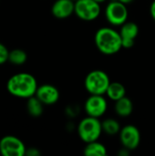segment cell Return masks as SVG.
Segmentation results:
<instances>
[{"mask_svg": "<svg viewBox=\"0 0 155 156\" xmlns=\"http://www.w3.org/2000/svg\"><path fill=\"white\" fill-rule=\"evenodd\" d=\"M36 78L29 73L20 72L13 75L6 83L7 91L14 97L28 99L35 96L37 90Z\"/></svg>", "mask_w": 155, "mask_h": 156, "instance_id": "obj_1", "label": "cell"}, {"mask_svg": "<svg viewBox=\"0 0 155 156\" xmlns=\"http://www.w3.org/2000/svg\"><path fill=\"white\" fill-rule=\"evenodd\" d=\"M95 44L104 55H114L122 48L120 32L111 27H100L95 34Z\"/></svg>", "mask_w": 155, "mask_h": 156, "instance_id": "obj_2", "label": "cell"}, {"mask_svg": "<svg viewBox=\"0 0 155 156\" xmlns=\"http://www.w3.org/2000/svg\"><path fill=\"white\" fill-rule=\"evenodd\" d=\"M110 83L111 80L106 72L95 69L86 76L84 86L90 95H105Z\"/></svg>", "mask_w": 155, "mask_h": 156, "instance_id": "obj_3", "label": "cell"}, {"mask_svg": "<svg viewBox=\"0 0 155 156\" xmlns=\"http://www.w3.org/2000/svg\"><path fill=\"white\" fill-rule=\"evenodd\" d=\"M102 132L101 122L99 118L88 116L78 125V134L85 144L98 141Z\"/></svg>", "mask_w": 155, "mask_h": 156, "instance_id": "obj_4", "label": "cell"}, {"mask_svg": "<svg viewBox=\"0 0 155 156\" xmlns=\"http://www.w3.org/2000/svg\"><path fill=\"white\" fill-rule=\"evenodd\" d=\"M127 5L115 0L109 3L105 8V16L107 21L112 26H122L128 19Z\"/></svg>", "mask_w": 155, "mask_h": 156, "instance_id": "obj_5", "label": "cell"}, {"mask_svg": "<svg viewBox=\"0 0 155 156\" xmlns=\"http://www.w3.org/2000/svg\"><path fill=\"white\" fill-rule=\"evenodd\" d=\"M74 13L83 21H93L100 14V4L95 0H77Z\"/></svg>", "mask_w": 155, "mask_h": 156, "instance_id": "obj_6", "label": "cell"}, {"mask_svg": "<svg viewBox=\"0 0 155 156\" xmlns=\"http://www.w3.org/2000/svg\"><path fill=\"white\" fill-rule=\"evenodd\" d=\"M26 147L17 137L6 135L0 140V154L3 156L26 155Z\"/></svg>", "mask_w": 155, "mask_h": 156, "instance_id": "obj_7", "label": "cell"}, {"mask_svg": "<svg viewBox=\"0 0 155 156\" xmlns=\"http://www.w3.org/2000/svg\"><path fill=\"white\" fill-rule=\"evenodd\" d=\"M119 135L122 145L129 151L135 150L140 145L141 133L139 129L132 124H128L122 127Z\"/></svg>", "mask_w": 155, "mask_h": 156, "instance_id": "obj_8", "label": "cell"}, {"mask_svg": "<svg viewBox=\"0 0 155 156\" xmlns=\"http://www.w3.org/2000/svg\"><path fill=\"white\" fill-rule=\"evenodd\" d=\"M108 103L103 95H90L84 104V110L88 116L100 118L107 111Z\"/></svg>", "mask_w": 155, "mask_h": 156, "instance_id": "obj_9", "label": "cell"}, {"mask_svg": "<svg viewBox=\"0 0 155 156\" xmlns=\"http://www.w3.org/2000/svg\"><path fill=\"white\" fill-rule=\"evenodd\" d=\"M139 34V27L134 22H125L121 26L120 35L122 37V48H132Z\"/></svg>", "mask_w": 155, "mask_h": 156, "instance_id": "obj_10", "label": "cell"}, {"mask_svg": "<svg viewBox=\"0 0 155 156\" xmlns=\"http://www.w3.org/2000/svg\"><path fill=\"white\" fill-rule=\"evenodd\" d=\"M35 96L44 105H52L59 100V91L51 84H43L37 87Z\"/></svg>", "mask_w": 155, "mask_h": 156, "instance_id": "obj_11", "label": "cell"}, {"mask_svg": "<svg viewBox=\"0 0 155 156\" xmlns=\"http://www.w3.org/2000/svg\"><path fill=\"white\" fill-rule=\"evenodd\" d=\"M75 10V2L72 0H56L51 7L52 15L58 19L69 17Z\"/></svg>", "mask_w": 155, "mask_h": 156, "instance_id": "obj_12", "label": "cell"}, {"mask_svg": "<svg viewBox=\"0 0 155 156\" xmlns=\"http://www.w3.org/2000/svg\"><path fill=\"white\" fill-rule=\"evenodd\" d=\"M115 112L120 117H128L132 113L133 103L132 100L126 96L115 101Z\"/></svg>", "mask_w": 155, "mask_h": 156, "instance_id": "obj_13", "label": "cell"}, {"mask_svg": "<svg viewBox=\"0 0 155 156\" xmlns=\"http://www.w3.org/2000/svg\"><path fill=\"white\" fill-rule=\"evenodd\" d=\"M106 95L111 101H116L123 98L124 96H126V89H125L124 85L120 82H117V81L111 82L107 89Z\"/></svg>", "mask_w": 155, "mask_h": 156, "instance_id": "obj_14", "label": "cell"}, {"mask_svg": "<svg viewBox=\"0 0 155 156\" xmlns=\"http://www.w3.org/2000/svg\"><path fill=\"white\" fill-rule=\"evenodd\" d=\"M26 110L29 115L32 117H39L42 115L44 111V104L36 96H32L27 99Z\"/></svg>", "mask_w": 155, "mask_h": 156, "instance_id": "obj_15", "label": "cell"}, {"mask_svg": "<svg viewBox=\"0 0 155 156\" xmlns=\"http://www.w3.org/2000/svg\"><path fill=\"white\" fill-rule=\"evenodd\" d=\"M84 154L86 156H105L107 154V149L102 144L94 141L86 144Z\"/></svg>", "mask_w": 155, "mask_h": 156, "instance_id": "obj_16", "label": "cell"}, {"mask_svg": "<svg viewBox=\"0 0 155 156\" xmlns=\"http://www.w3.org/2000/svg\"><path fill=\"white\" fill-rule=\"evenodd\" d=\"M101 126H102V131L111 136H114L121 132V125L118 121L112 118H108L105 119L103 122H101Z\"/></svg>", "mask_w": 155, "mask_h": 156, "instance_id": "obj_17", "label": "cell"}, {"mask_svg": "<svg viewBox=\"0 0 155 156\" xmlns=\"http://www.w3.org/2000/svg\"><path fill=\"white\" fill-rule=\"evenodd\" d=\"M27 60V54L25 50L20 48H15L9 51L8 55V61L16 66L23 65Z\"/></svg>", "mask_w": 155, "mask_h": 156, "instance_id": "obj_18", "label": "cell"}, {"mask_svg": "<svg viewBox=\"0 0 155 156\" xmlns=\"http://www.w3.org/2000/svg\"><path fill=\"white\" fill-rule=\"evenodd\" d=\"M9 50L7 48L0 42V65H3L8 61Z\"/></svg>", "mask_w": 155, "mask_h": 156, "instance_id": "obj_19", "label": "cell"}, {"mask_svg": "<svg viewBox=\"0 0 155 156\" xmlns=\"http://www.w3.org/2000/svg\"><path fill=\"white\" fill-rule=\"evenodd\" d=\"M26 156H38L40 155V152L37 149V148H34V147H31V148H26Z\"/></svg>", "mask_w": 155, "mask_h": 156, "instance_id": "obj_20", "label": "cell"}, {"mask_svg": "<svg viewBox=\"0 0 155 156\" xmlns=\"http://www.w3.org/2000/svg\"><path fill=\"white\" fill-rule=\"evenodd\" d=\"M150 14H151V16L153 17V19L155 21V0H153L151 4V6H150Z\"/></svg>", "mask_w": 155, "mask_h": 156, "instance_id": "obj_21", "label": "cell"}, {"mask_svg": "<svg viewBox=\"0 0 155 156\" xmlns=\"http://www.w3.org/2000/svg\"><path fill=\"white\" fill-rule=\"evenodd\" d=\"M118 1H120V2H122V3H123L125 5H129V4L132 3L134 0H118Z\"/></svg>", "mask_w": 155, "mask_h": 156, "instance_id": "obj_22", "label": "cell"}, {"mask_svg": "<svg viewBox=\"0 0 155 156\" xmlns=\"http://www.w3.org/2000/svg\"><path fill=\"white\" fill-rule=\"evenodd\" d=\"M95 1H97V2H99V3L100 4V3H103V2H105L106 0H95Z\"/></svg>", "mask_w": 155, "mask_h": 156, "instance_id": "obj_23", "label": "cell"}, {"mask_svg": "<svg viewBox=\"0 0 155 156\" xmlns=\"http://www.w3.org/2000/svg\"><path fill=\"white\" fill-rule=\"evenodd\" d=\"M72 1H74V2H76V1H77V0H72Z\"/></svg>", "mask_w": 155, "mask_h": 156, "instance_id": "obj_24", "label": "cell"}]
</instances>
